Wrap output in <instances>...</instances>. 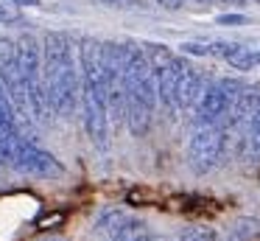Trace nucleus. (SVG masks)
<instances>
[{
    "mask_svg": "<svg viewBox=\"0 0 260 241\" xmlns=\"http://www.w3.org/2000/svg\"><path fill=\"white\" fill-rule=\"evenodd\" d=\"M241 87H243V82H238V78H221V82L207 84V87L202 90V95H199L196 106H193L199 123H221V121H226L230 106H232V101H235V95H238Z\"/></svg>",
    "mask_w": 260,
    "mask_h": 241,
    "instance_id": "nucleus-4",
    "label": "nucleus"
},
{
    "mask_svg": "<svg viewBox=\"0 0 260 241\" xmlns=\"http://www.w3.org/2000/svg\"><path fill=\"white\" fill-rule=\"evenodd\" d=\"M143 53H146V59H148V65H151L154 73H159L171 59H174V50H171L168 45H159V42H146L143 45Z\"/></svg>",
    "mask_w": 260,
    "mask_h": 241,
    "instance_id": "nucleus-9",
    "label": "nucleus"
},
{
    "mask_svg": "<svg viewBox=\"0 0 260 241\" xmlns=\"http://www.w3.org/2000/svg\"><path fill=\"white\" fill-rule=\"evenodd\" d=\"M123 222H126V213H123V210H118V207H112V210H104V213H101V219H98V227L107 230V233L112 235Z\"/></svg>",
    "mask_w": 260,
    "mask_h": 241,
    "instance_id": "nucleus-12",
    "label": "nucleus"
},
{
    "mask_svg": "<svg viewBox=\"0 0 260 241\" xmlns=\"http://www.w3.org/2000/svg\"><path fill=\"white\" fill-rule=\"evenodd\" d=\"M42 84L45 101L53 115H73L79 104V56L73 53L68 34L48 31L42 42Z\"/></svg>",
    "mask_w": 260,
    "mask_h": 241,
    "instance_id": "nucleus-1",
    "label": "nucleus"
},
{
    "mask_svg": "<svg viewBox=\"0 0 260 241\" xmlns=\"http://www.w3.org/2000/svg\"><path fill=\"white\" fill-rule=\"evenodd\" d=\"M179 241H221V235L210 227H185Z\"/></svg>",
    "mask_w": 260,
    "mask_h": 241,
    "instance_id": "nucleus-14",
    "label": "nucleus"
},
{
    "mask_svg": "<svg viewBox=\"0 0 260 241\" xmlns=\"http://www.w3.org/2000/svg\"><path fill=\"white\" fill-rule=\"evenodd\" d=\"M3 163H6V157H3V154H0V171H3Z\"/></svg>",
    "mask_w": 260,
    "mask_h": 241,
    "instance_id": "nucleus-22",
    "label": "nucleus"
},
{
    "mask_svg": "<svg viewBox=\"0 0 260 241\" xmlns=\"http://www.w3.org/2000/svg\"><path fill=\"white\" fill-rule=\"evenodd\" d=\"M202 3H207V0H202Z\"/></svg>",
    "mask_w": 260,
    "mask_h": 241,
    "instance_id": "nucleus-24",
    "label": "nucleus"
},
{
    "mask_svg": "<svg viewBox=\"0 0 260 241\" xmlns=\"http://www.w3.org/2000/svg\"><path fill=\"white\" fill-rule=\"evenodd\" d=\"M185 65H187L185 59L174 56L162 70L154 73V78H157V101L168 112L176 110V84H179V76H182V70H185Z\"/></svg>",
    "mask_w": 260,
    "mask_h": 241,
    "instance_id": "nucleus-6",
    "label": "nucleus"
},
{
    "mask_svg": "<svg viewBox=\"0 0 260 241\" xmlns=\"http://www.w3.org/2000/svg\"><path fill=\"white\" fill-rule=\"evenodd\" d=\"M246 14H218V25H246Z\"/></svg>",
    "mask_w": 260,
    "mask_h": 241,
    "instance_id": "nucleus-17",
    "label": "nucleus"
},
{
    "mask_svg": "<svg viewBox=\"0 0 260 241\" xmlns=\"http://www.w3.org/2000/svg\"><path fill=\"white\" fill-rule=\"evenodd\" d=\"M45 241H68V238H45Z\"/></svg>",
    "mask_w": 260,
    "mask_h": 241,
    "instance_id": "nucleus-23",
    "label": "nucleus"
},
{
    "mask_svg": "<svg viewBox=\"0 0 260 241\" xmlns=\"http://www.w3.org/2000/svg\"><path fill=\"white\" fill-rule=\"evenodd\" d=\"M107 3H109V0H107Z\"/></svg>",
    "mask_w": 260,
    "mask_h": 241,
    "instance_id": "nucleus-25",
    "label": "nucleus"
},
{
    "mask_svg": "<svg viewBox=\"0 0 260 241\" xmlns=\"http://www.w3.org/2000/svg\"><path fill=\"white\" fill-rule=\"evenodd\" d=\"M257 104H260V84H243V87L238 90L232 106H230L226 123H230V126H249Z\"/></svg>",
    "mask_w": 260,
    "mask_h": 241,
    "instance_id": "nucleus-7",
    "label": "nucleus"
},
{
    "mask_svg": "<svg viewBox=\"0 0 260 241\" xmlns=\"http://www.w3.org/2000/svg\"><path fill=\"white\" fill-rule=\"evenodd\" d=\"M182 53L190 56H210V42H182Z\"/></svg>",
    "mask_w": 260,
    "mask_h": 241,
    "instance_id": "nucleus-16",
    "label": "nucleus"
},
{
    "mask_svg": "<svg viewBox=\"0 0 260 241\" xmlns=\"http://www.w3.org/2000/svg\"><path fill=\"white\" fill-rule=\"evenodd\" d=\"M226 149V132L221 123H202L190 135L187 143V163L196 174H207L221 163Z\"/></svg>",
    "mask_w": 260,
    "mask_h": 241,
    "instance_id": "nucleus-3",
    "label": "nucleus"
},
{
    "mask_svg": "<svg viewBox=\"0 0 260 241\" xmlns=\"http://www.w3.org/2000/svg\"><path fill=\"white\" fill-rule=\"evenodd\" d=\"M12 163L20 171H28V174H34V177H59V174L64 171L62 163H59L51 151L34 146L28 138H17L14 151H12Z\"/></svg>",
    "mask_w": 260,
    "mask_h": 241,
    "instance_id": "nucleus-5",
    "label": "nucleus"
},
{
    "mask_svg": "<svg viewBox=\"0 0 260 241\" xmlns=\"http://www.w3.org/2000/svg\"><path fill=\"white\" fill-rule=\"evenodd\" d=\"M9 3H14V6H25V9H34V6H40V0H9Z\"/></svg>",
    "mask_w": 260,
    "mask_h": 241,
    "instance_id": "nucleus-19",
    "label": "nucleus"
},
{
    "mask_svg": "<svg viewBox=\"0 0 260 241\" xmlns=\"http://www.w3.org/2000/svg\"><path fill=\"white\" fill-rule=\"evenodd\" d=\"M20 20V11L14 3H0V25H12Z\"/></svg>",
    "mask_w": 260,
    "mask_h": 241,
    "instance_id": "nucleus-15",
    "label": "nucleus"
},
{
    "mask_svg": "<svg viewBox=\"0 0 260 241\" xmlns=\"http://www.w3.org/2000/svg\"><path fill=\"white\" fill-rule=\"evenodd\" d=\"M157 3L162 6V9H168V11H176L182 3H185V0H157Z\"/></svg>",
    "mask_w": 260,
    "mask_h": 241,
    "instance_id": "nucleus-18",
    "label": "nucleus"
},
{
    "mask_svg": "<svg viewBox=\"0 0 260 241\" xmlns=\"http://www.w3.org/2000/svg\"><path fill=\"white\" fill-rule=\"evenodd\" d=\"M252 59H254V67H257V65H260V48L252 50Z\"/></svg>",
    "mask_w": 260,
    "mask_h": 241,
    "instance_id": "nucleus-21",
    "label": "nucleus"
},
{
    "mask_svg": "<svg viewBox=\"0 0 260 241\" xmlns=\"http://www.w3.org/2000/svg\"><path fill=\"white\" fill-rule=\"evenodd\" d=\"M260 235V222L257 219H241L232 227V241H254Z\"/></svg>",
    "mask_w": 260,
    "mask_h": 241,
    "instance_id": "nucleus-11",
    "label": "nucleus"
},
{
    "mask_svg": "<svg viewBox=\"0 0 260 241\" xmlns=\"http://www.w3.org/2000/svg\"><path fill=\"white\" fill-rule=\"evenodd\" d=\"M246 151L252 160H260V104L254 110L252 121H249V132H246Z\"/></svg>",
    "mask_w": 260,
    "mask_h": 241,
    "instance_id": "nucleus-10",
    "label": "nucleus"
},
{
    "mask_svg": "<svg viewBox=\"0 0 260 241\" xmlns=\"http://www.w3.org/2000/svg\"><path fill=\"white\" fill-rule=\"evenodd\" d=\"M17 62H20V78H23L25 101H28L31 118H45L48 101H45V84H42V48L34 34H23L17 39Z\"/></svg>",
    "mask_w": 260,
    "mask_h": 241,
    "instance_id": "nucleus-2",
    "label": "nucleus"
},
{
    "mask_svg": "<svg viewBox=\"0 0 260 241\" xmlns=\"http://www.w3.org/2000/svg\"><path fill=\"white\" fill-rule=\"evenodd\" d=\"M135 241H159V238H157V235H151V233H148V230H143V233L137 235Z\"/></svg>",
    "mask_w": 260,
    "mask_h": 241,
    "instance_id": "nucleus-20",
    "label": "nucleus"
},
{
    "mask_svg": "<svg viewBox=\"0 0 260 241\" xmlns=\"http://www.w3.org/2000/svg\"><path fill=\"white\" fill-rule=\"evenodd\" d=\"M143 230H146V227H143V222H132V219H126V222L112 233V241H135Z\"/></svg>",
    "mask_w": 260,
    "mask_h": 241,
    "instance_id": "nucleus-13",
    "label": "nucleus"
},
{
    "mask_svg": "<svg viewBox=\"0 0 260 241\" xmlns=\"http://www.w3.org/2000/svg\"><path fill=\"white\" fill-rule=\"evenodd\" d=\"M204 87H207L204 84V73L185 65V70L179 76V84H176V110H193Z\"/></svg>",
    "mask_w": 260,
    "mask_h": 241,
    "instance_id": "nucleus-8",
    "label": "nucleus"
}]
</instances>
